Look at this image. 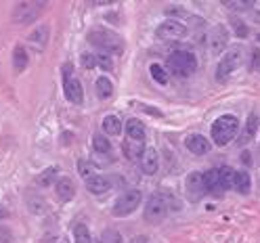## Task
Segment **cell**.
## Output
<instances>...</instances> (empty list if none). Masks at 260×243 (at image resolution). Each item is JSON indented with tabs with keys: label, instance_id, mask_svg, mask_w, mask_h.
Returning <instances> with one entry per match:
<instances>
[{
	"label": "cell",
	"instance_id": "obj_33",
	"mask_svg": "<svg viewBox=\"0 0 260 243\" xmlns=\"http://www.w3.org/2000/svg\"><path fill=\"white\" fill-rule=\"evenodd\" d=\"M82 65H84L86 69L94 67V65H97V55H90V53H84V55H82Z\"/></svg>",
	"mask_w": 260,
	"mask_h": 243
},
{
	"label": "cell",
	"instance_id": "obj_34",
	"mask_svg": "<svg viewBox=\"0 0 260 243\" xmlns=\"http://www.w3.org/2000/svg\"><path fill=\"white\" fill-rule=\"evenodd\" d=\"M233 28H235V34H237V36H241V38H245V36H247V28H245V23H241V21H233Z\"/></svg>",
	"mask_w": 260,
	"mask_h": 243
},
{
	"label": "cell",
	"instance_id": "obj_1",
	"mask_svg": "<svg viewBox=\"0 0 260 243\" xmlns=\"http://www.w3.org/2000/svg\"><path fill=\"white\" fill-rule=\"evenodd\" d=\"M88 42L92 46L101 49L105 55L107 53H113V55H120L124 51V40L117 36L115 32L107 30V28H94L88 32Z\"/></svg>",
	"mask_w": 260,
	"mask_h": 243
},
{
	"label": "cell",
	"instance_id": "obj_16",
	"mask_svg": "<svg viewBox=\"0 0 260 243\" xmlns=\"http://www.w3.org/2000/svg\"><path fill=\"white\" fill-rule=\"evenodd\" d=\"M111 189V182L109 178H105L101 174H92L88 180H86V191H90L92 195H103Z\"/></svg>",
	"mask_w": 260,
	"mask_h": 243
},
{
	"label": "cell",
	"instance_id": "obj_36",
	"mask_svg": "<svg viewBox=\"0 0 260 243\" xmlns=\"http://www.w3.org/2000/svg\"><path fill=\"white\" fill-rule=\"evenodd\" d=\"M241 159H243V164L250 166V164H252V155H250V151H243V153H241Z\"/></svg>",
	"mask_w": 260,
	"mask_h": 243
},
{
	"label": "cell",
	"instance_id": "obj_11",
	"mask_svg": "<svg viewBox=\"0 0 260 243\" xmlns=\"http://www.w3.org/2000/svg\"><path fill=\"white\" fill-rule=\"evenodd\" d=\"M63 90H65V99L74 105H82L84 103V88H82V82L78 78H65L63 80Z\"/></svg>",
	"mask_w": 260,
	"mask_h": 243
},
{
	"label": "cell",
	"instance_id": "obj_2",
	"mask_svg": "<svg viewBox=\"0 0 260 243\" xmlns=\"http://www.w3.org/2000/svg\"><path fill=\"white\" fill-rule=\"evenodd\" d=\"M237 130H239V120L235 118V115H229V113L220 115V118L212 124V141L218 147H224L231 141H235Z\"/></svg>",
	"mask_w": 260,
	"mask_h": 243
},
{
	"label": "cell",
	"instance_id": "obj_31",
	"mask_svg": "<svg viewBox=\"0 0 260 243\" xmlns=\"http://www.w3.org/2000/svg\"><path fill=\"white\" fill-rule=\"evenodd\" d=\"M97 65L103 69V72H111V69H113V61L105 53L103 55H97Z\"/></svg>",
	"mask_w": 260,
	"mask_h": 243
},
{
	"label": "cell",
	"instance_id": "obj_30",
	"mask_svg": "<svg viewBox=\"0 0 260 243\" xmlns=\"http://www.w3.org/2000/svg\"><path fill=\"white\" fill-rule=\"evenodd\" d=\"M101 243H124V239L115 228H105L101 233Z\"/></svg>",
	"mask_w": 260,
	"mask_h": 243
},
{
	"label": "cell",
	"instance_id": "obj_13",
	"mask_svg": "<svg viewBox=\"0 0 260 243\" xmlns=\"http://www.w3.org/2000/svg\"><path fill=\"white\" fill-rule=\"evenodd\" d=\"M141 170L147 176H153L160 170V155L156 149H145L143 151V155H141Z\"/></svg>",
	"mask_w": 260,
	"mask_h": 243
},
{
	"label": "cell",
	"instance_id": "obj_14",
	"mask_svg": "<svg viewBox=\"0 0 260 243\" xmlns=\"http://www.w3.org/2000/svg\"><path fill=\"white\" fill-rule=\"evenodd\" d=\"M49 36H51V28L46 26V23H40L38 28H34L32 30V34L28 36V40H30V44L32 46H36L38 51H42L46 44H49Z\"/></svg>",
	"mask_w": 260,
	"mask_h": 243
},
{
	"label": "cell",
	"instance_id": "obj_27",
	"mask_svg": "<svg viewBox=\"0 0 260 243\" xmlns=\"http://www.w3.org/2000/svg\"><path fill=\"white\" fill-rule=\"evenodd\" d=\"M55 174H57V168H46L42 174H38V178H36V184L38 187H51L53 184V180H55Z\"/></svg>",
	"mask_w": 260,
	"mask_h": 243
},
{
	"label": "cell",
	"instance_id": "obj_24",
	"mask_svg": "<svg viewBox=\"0 0 260 243\" xmlns=\"http://www.w3.org/2000/svg\"><path fill=\"white\" fill-rule=\"evenodd\" d=\"M97 95H99V99H109L111 95H113V84H111V80L109 78H105V76H101V78H97Z\"/></svg>",
	"mask_w": 260,
	"mask_h": 243
},
{
	"label": "cell",
	"instance_id": "obj_19",
	"mask_svg": "<svg viewBox=\"0 0 260 243\" xmlns=\"http://www.w3.org/2000/svg\"><path fill=\"white\" fill-rule=\"evenodd\" d=\"M122 151L128 159H139L145 151V141H124L122 143Z\"/></svg>",
	"mask_w": 260,
	"mask_h": 243
},
{
	"label": "cell",
	"instance_id": "obj_22",
	"mask_svg": "<svg viewBox=\"0 0 260 243\" xmlns=\"http://www.w3.org/2000/svg\"><path fill=\"white\" fill-rule=\"evenodd\" d=\"M103 130L107 136H117L122 132V122L120 118H115V115H105L103 118Z\"/></svg>",
	"mask_w": 260,
	"mask_h": 243
},
{
	"label": "cell",
	"instance_id": "obj_32",
	"mask_svg": "<svg viewBox=\"0 0 260 243\" xmlns=\"http://www.w3.org/2000/svg\"><path fill=\"white\" fill-rule=\"evenodd\" d=\"M78 170H80V176L84 178V180H88L94 172H92V168H90V164L86 159H80V164H78Z\"/></svg>",
	"mask_w": 260,
	"mask_h": 243
},
{
	"label": "cell",
	"instance_id": "obj_21",
	"mask_svg": "<svg viewBox=\"0 0 260 243\" xmlns=\"http://www.w3.org/2000/svg\"><path fill=\"white\" fill-rule=\"evenodd\" d=\"M233 189L241 193V195H247L252 189V180L250 176L245 174V172H235V176H233Z\"/></svg>",
	"mask_w": 260,
	"mask_h": 243
},
{
	"label": "cell",
	"instance_id": "obj_5",
	"mask_svg": "<svg viewBox=\"0 0 260 243\" xmlns=\"http://www.w3.org/2000/svg\"><path fill=\"white\" fill-rule=\"evenodd\" d=\"M241 55H243L241 46H231V49L222 55V59H220V63H218V67H216V80H218V82L229 80V76L239 67Z\"/></svg>",
	"mask_w": 260,
	"mask_h": 243
},
{
	"label": "cell",
	"instance_id": "obj_18",
	"mask_svg": "<svg viewBox=\"0 0 260 243\" xmlns=\"http://www.w3.org/2000/svg\"><path fill=\"white\" fill-rule=\"evenodd\" d=\"M126 134H128L130 141H145L147 132H145V126H143V122L137 120V118L128 120V122H126Z\"/></svg>",
	"mask_w": 260,
	"mask_h": 243
},
{
	"label": "cell",
	"instance_id": "obj_38",
	"mask_svg": "<svg viewBox=\"0 0 260 243\" xmlns=\"http://www.w3.org/2000/svg\"><path fill=\"white\" fill-rule=\"evenodd\" d=\"M256 40H258V42H260V34H258V36H256Z\"/></svg>",
	"mask_w": 260,
	"mask_h": 243
},
{
	"label": "cell",
	"instance_id": "obj_25",
	"mask_svg": "<svg viewBox=\"0 0 260 243\" xmlns=\"http://www.w3.org/2000/svg\"><path fill=\"white\" fill-rule=\"evenodd\" d=\"M233 176H235V170L233 168H229V166L218 168V180H220L222 191H227V189L233 187Z\"/></svg>",
	"mask_w": 260,
	"mask_h": 243
},
{
	"label": "cell",
	"instance_id": "obj_37",
	"mask_svg": "<svg viewBox=\"0 0 260 243\" xmlns=\"http://www.w3.org/2000/svg\"><path fill=\"white\" fill-rule=\"evenodd\" d=\"M3 218H7V210H3V207H0V220H3Z\"/></svg>",
	"mask_w": 260,
	"mask_h": 243
},
{
	"label": "cell",
	"instance_id": "obj_6",
	"mask_svg": "<svg viewBox=\"0 0 260 243\" xmlns=\"http://www.w3.org/2000/svg\"><path fill=\"white\" fill-rule=\"evenodd\" d=\"M168 214V205L164 201L162 193H153L145 203V220L149 224H160Z\"/></svg>",
	"mask_w": 260,
	"mask_h": 243
},
{
	"label": "cell",
	"instance_id": "obj_8",
	"mask_svg": "<svg viewBox=\"0 0 260 243\" xmlns=\"http://www.w3.org/2000/svg\"><path fill=\"white\" fill-rule=\"evenodd\" d=\"M187 32H189V30H187L185 23L176 21V19H168V21H164V23H160V26H158L156 36H158L160 40L170 42V40H181V38H185Z\"/></svg>",
	"mask_w": 260,
	"mask_h": 243
},
{
	"label": "cell",
	"instance_id": "obj_10",
	"mask_svg": "<svg viewBox=\"0 0 260 243\" xmlns=\"http://www.w3.org/2000/svg\"><path fill=\"white\" fill-rule=\"evenodd\" d=\"M185 189H187V197L191 203H197L199 199L206 195V187H204V176L199 172H191L185 180Z\"/></svg>",
	"mask_w": 260,
	"mask_h": 243
},
{
	"label": "cell",
	"instance_id": "obj_4",
	"mask_svg": "<svg viewBox=\"0 0 260 243\" xmlns=\"http://www.w3.org/2000/svg\"><path fill=\"white\" fill-rule=\"evenodd\" d=\"M141 199H143V193H141L139 189H126L113 203V210H111L113 216L115 218H124L128 214H133L141 205Z\"/></svg>",
	"mask_w": 260,
	"mask_h": 243
},
{
	"label": "cell",
	"instance_id": "obj_12",
	"mask_svg": "<svg viewBox=\"0 0 260 243\" xmlns=\"http://www.w3.org/2000/svg\"><path fill=\"white\" fill-rule=\"evenodd\" d=\"M185 147L191 153H195V155H206L210 149H212V143L208 141L204 134H189L185 138Z\"/></svg>",
	"mask_w": 260,
	"mask_h": 243
},
{
	"label": "cell",
	"instance_id": "obj_7",
	"mask_svg": "<svg viewBox=\"0 0 260 243\" xmlns=\"http://www.w3.org/2000/svg\"><path fill=\"white\" fill-rule=\"evenodd\" d=\"M44 7H46V3H19L13 9V21L21 23V26H28V23L38 19Z\"/></svg>",
	"mask_w": 260,
	"mask_h": 243
},
{
	"label": "cell",
	"instance_id": "obj_9",
	"mask_svg": "<svg viewBox=\"0 0 260 243\" xmlns=\"http://www.w3.org/2000/svg\"><path fill=\"white\" fill-rule=\"evenodd\" d=\"M206 42H208L210 53L220 55L224 49H227V44H229V30L224 28V26H214V28L210 30Z\"/></svg>",
	"mask_w": 260,
	"mask_h": 243
},
{
	"label": "cell",
	"instance_id": "obj_17",
	"mask_svg": "<svg viewBox=\"0 0 260 243\" xmlns=\"http://www.w3.org/2000/svg\"><path fill=\"white\" fill-rule=\"evenodd\" d=\"M55 191L61 201H69L76 195V184L72 182V178H59L55 184Z\"/></svg>",
	"mask_w": 260,
	"mask_h": 243
},
{
	"label": "cell",
	"instance_id": "obj_28",
	"mask_svg": "<svg viewBox=\"0 0 260 243\" xmlns=\"http://www.w3.org/2000/svg\"><path fill=\"white\" fill-rule=\"evenodd\" d=\"M74 239H76V243H92V239H90V230H88V226L86 224H76V228H74Z\"/></svg>",
	"mask_w": 260,
	"mask_h": 243
},
{
	"label": "cell",
	"instance_id": "obj_29",
	"mask_svg": "<svg viewBox=\"0 0 260 243\" xmlns=\"http://www.w3.org/2000/svg\"><path fill=\"white\" fill-rule=\"evenodd\" d=\"M149 72H151V76H153V80H156V82H160V84H168V74H166V69H164L162 65L153 63V65L149 67Z\"/></svg>",
	"mask_w": 260,
	"mask_h": 243
},
{
	"label": "cell",
	"instance_id": "obj_39",
	"mask_svg": "<svg viewBox=\"0 0 260 243\" xmlns=\"http://www.w3.org/2000/svg\"><path fill=\"white\" fill-rule=\"evenodd\" d=\"M99 243H101V241H99Z\"/></svg>",
	"mask_w": 260,
	"mask_h": 243
},
{
	"label": "cell",
	"instance_id": "obj_23",
	"mask_svg": "<svg viewBox=\"0 0 260 243\" xmlns=\"http://www.w3.org/2000/svg\"><path fill=\"white\" fill-rule=\"evenodd\" d=\"M13 65H15V72H23L28 67V51L21 44H17L13 51Z\"/></svg>",
	"mask_w": 260,
	"mask_h": 243
},
{
	"label": "cell",
	"instance_id": "obj_20",
	"mask_svg": "<svg viewBox=\"0 0 260 243\" xmlns=\"http://www.w3.org/2000/svg\"><path fill=\"white\" fill-rule=\"evenodd\" d=\"M204 176V187H206V193H212V195H220L222 193V187H220V180H218V170H208Z\"/></svg>",
	"mask_w": 260,
	"mask_h": 243
},
{
	"label": "cell",
	"instance_id": "obj_15",
	"mask_svg": "<svg viewBox=\"0 0 260 243\" xmlns=\"http://www.w3.org/2000/svg\"><path fill=\"white\" fill-rule=\"evenodd\" d=\"M256 132H258V115L256 113H250V115H247V120H245V126H243V130L239 134V141L237 143L241 147H245L247 143L256 138Z\"/></svg>",
	"mask_w": 260,
	"mask_h": 243
},
{
	"label": "cell",
	"instance_id": "obj_35",
	"mask_svg": "<svg viewBox=\"0 0 260 243\" xmlns=\"http://www.w3.org/2000/svg\"><path fill=\"white\" fill-rule=\"evenodd\" d=\"M252 69H260V51H252Z\"/></svg>",
	"mask_w": 260,
	"mask_h": 243
},
{
	"label": "cell",
	"instance_id": "obj_26",
	"mask_svg": "<svg viewBox=\"0 0 260 243\" xmlns=\"http://www.w3.org/2000/svg\"><path fill=\"white\" fill-rule=\"evenodd\" d=\"M92 147H94V151L101 153V155L111 151V143L105 138V134H94L92 136Z\"/></svg>",
	"mask_w": 260,
	"mask_h": 243
},
{
	"label": "cell",
	"instance_id": "obj_3",
	"mask_svg": "<svg viewBox=\"0 0 260 243\" xmlns=\"http://www.w3.org/2000/svg\"><path fill=\"white\" fill-rule=\"evenodd\" d=\"M166 67H168L170 74L181 76V78H187V76L195 74L197 59H195V55L189 53V51H176V53H172V55L168 57Z\"/></svg>",
	"mask_w": 260,
	"mask_h": 243
}]
</instances>
